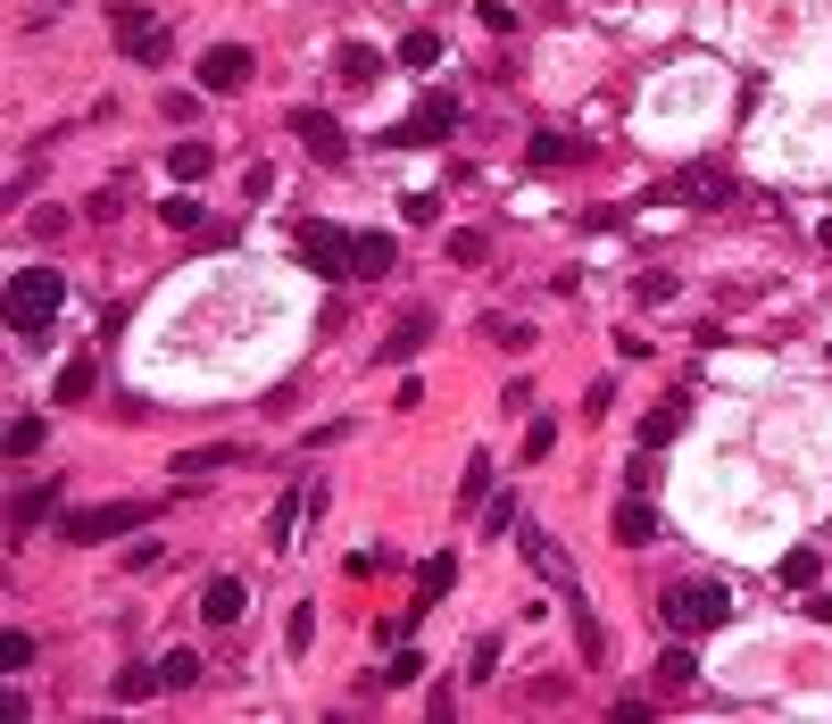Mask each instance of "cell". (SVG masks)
I'll return each instance as SVG.
<instances>
[{
    "label": "cell",
    "mask_w": 832,
    "mask_h": 724,
    "mask_svg": "<svg viewBox=\"0 0 832 724\" xmlns=\"http://www.w3.org/2000/svg\"><path fill=\"white\" fill-rule=\"evenodd\" d=\"M450 259H458V267H474V259H492V233H450Z\"/></svg>",
    "instance_id": "36"
},
{
    "label": "cell",
    "mask_w": 832,
    "mask_h": 724,
    "mask_svg": "<svg viewBox=\"0 0 832 724\" xmlns=\"http://www.w3.org/2000/svg\"><path fill=\"white\" fill-rule=\"evenodd\" d=\"M425 342H434V308H408V317H399L392 333H383V366H408Z\"/></svg>",
    "instance_id": "13"
},
{
    "label": "cell",
    "mask_w": 832,
    "mask_h": 724,
    "mask_svg": "<svg viewBox=\"0 0 832 724\" xmlns=\"http://www.w3.org/2000/svg\"><path fill=\"white\" fill-rule=\"evenodd\" d=\"M399 267V242L392 233H359V275H392Z\"/></svg>",
    "instance_id": "24"
},
{
    "label": "cell",
    "mask_w": 832,
    "mask_h": 724,
    "mask_svg": "<svg viewBox=\"0 0 832 724\" xmlns=\"http://www.w3.org/2000/svg\"><path fill=\"white\" fill-rule=\"evenodd\" d=\"M158 217H167L175 233H208V209H200V200H191V184H175V200H167V209H158Z\"/></svg>",
    "instance_id": "25"
},
{
    "label": "cell",
    "mask_w": 832,
    "mask_h": 724,
    "mask_svg": "<svg viewBox=\"0 0 832 724\" xmlns=\"http://www.w3.org/2000/svg\"><path fill=\"white\" fill-rule=\"evenodd\" d=\"M567 616H574V641H583V658L600 667V658H607V633H600V616H591L583 591H567Z\"/></svg>",
    "instance_id": "17"
},
{
    "label": "cell",
    "mask_w": 832,
    "mask_h": 724,
    "mask_svg": "<svg viewBox=\"0 0 832 724\" xmlns=\"http://www.w3.org/2000/svg\"><path fill=\"white\" fill-rule=\"evenodd\" d=\"M242 608H250L242 574H217V583L200 591V616H208V625H242Z\"/></svg>",
    "instance_id": "14"
},
{
    "label": "cell",
    "mask_w": 832,
    "mask_h": 724,
    "mask_svg": "<svg viewBox=\"0 0 832 724\" xmlns=\"http://www.w3.org/2000/svg\"><path fill=\"white\" fill-rule=\"evenodd\" d=\"M250 67H259V58H250L242 42H217V51L200 58V92H217V100H226V92H242V84H250Z\"/></svg>",
    "instance_id": "11"
},
{
    "label": "cell",
    "mask_w": 832,
    "mask_h": 724,
    "mask_svg": "<svg viewBox=\"0 0 832 724\" xmlns=\"http://www.w3.org/2000/svg\"><path fill=\"white\" fill-rule=\"evenodd\" d=\"M724 191H733V167H716V158H700V167H682L675 184L658 191V200H682V209H716Z\"/></svg>",
    "instance_id": "7"
},
{
    "label": "cell",
    "mask_w": 832,
    "mask_h": 724,
    "mask_svg": "<svg viewBox=\"0 0 832 724\" xmlns=\"http://www.w3.org/2000/svg\"><path fill=\"white\" fill-rule=\"evenodd\" d=\"M292 134H300V151L317 158V167H341V158H350V134H341L325 109H292Z\"/></svg>",
    "instance_id": "10"
},
{
    "label": "cell",
    "mask_w": 832,
    "mask_h": 724,
    "mask_svg": "<svg viewBox=\"0 0 832 724\" xmlns=\"http://www.w3.org/2000/svg\"><path fill=\"white\" fill-rule=\"evenodd\" d=\"M292 250H300V267L325 275V284H350V275H359V233L325 226V217H308V226L292 233Z\"/></svg>",
    "instance_id": "4"
},
{
    "label": "cell",
    "mask_w": 832,
    "mask_h": 724,
    "mask_svg": "<svg viewBox=\"0 0 832 724\" xmlns=\"http://www.w3.org/2000/svg\"><path fill=\"white\" fill-rule=\"evenodd\" d=\"M109 34H117V51H133L142 67H167V51H175V34L142 9V0H109Z\"/></svg>",
    "instance_id": "5"
},
{
    "label": "cell",
    "mask_w": 832,
    "mask_h": 724,
    "mask_svg": "<svg viewBox=\"0 0 832 724\" xmlns=\"http://www.w3.org/2000/svg\"><path fill=\"white\" fill-rule=\"evenodd\" d=\"M815 567H824V558H815L808 541H799V550H782V583H791V591H808V583H815Z\"/></svg>",
    "instance_id": "32"
},
{
    "label": "cell",
    "mask_w": 832,
    "mask_h": 724,
    "mask_svg": "<svg viewBox=\"0 0 832 724\" xmlns=\"http://www.w3.org/2000/svg\"><path fill=\"white\" fill-rule=\"evenodd\" d=\"M450 583H458V558H450V550H441V558H425V567H416V608H434V600H441Z\"/></svg>",
    "instance_id": "18"
},
{
    "label": "cell",
    "mask_w": 832,
    "mask_h": 724,
    "mask_svg": "<svg viewBox=\"0 0 832 724\" xmlns=\"http://www.w3.org/2000/svg\"><path fill=\"white\" fill-rule=\"evenodd\" d=\"M250 191H275V167H266V158H250V167H242V200H250Z\"/></svg>",
    "instance_id": "45"
},
{
    "label": "cell",
    "mask_w": 832,
    "mask_h": 724,
    "mask_svg": "<svg viewBox=\"0 0 832 724\" xmlns=\"http://www.w3.org/2000/svg\"><path fill=\"white\" fill-rule=\"evenodd\" d=\"M399 67H408V76L441 67V34H408V42H399Z\"/></svg>",
    "instance_id": "28"
},
{
    "label": "cell",
    "mask_w": 832,
    "mask_h": 724,
    "mask_svg": "<svg viewBox=\"0 0 832 724\" xmlns=\"http://www.w3.org/2000/svg\"><path fill=\"white\" fill-rule=\"evenodd\" d=\"M92 383H100V366H92V359H67V366H58V383H51V401H84Z\"/></svg>",
    "instance_id": "27"
},
{
    "label": "cell",
    "mask_w": 832,
    "mask_h": 724,
    "mask_svg": "<svg viewBox=\"0 0 832 724\" xmlns=\"http://www.w3.org/2000/svg\"><path fill=\"white\" fill-rule=\"evenodd\" d=\"M500 408H508V417H533V408H541V392H533V383H525V375H516V383H508V392H500Z\"/></svg>",
    "instance_id": "41"
},
{
    "label": "cell",
    "mask_w": 832,
    "mask_h": 724,
    "mask_svg": "<svg viewBox=\"0 0 832 724\" xmlns=\"http://www.w3.org/2000/svg\"><path fill=\"white\" fill-rule=\"evenodd\" d=\"M607 534H616L624 550L658 541V508H649V492H624V500H616V516H607Z\"/></svg>",
    "instance_id": "12"
},
{
    "label": "cell",
    "mask_w": 832,
    "mask_h": 724,
    "mask_svg": "<svg viewBox=\"0 0 832 724\" xmlns=\"http://www.w3.org/2000/svg\"><path fill=\"white\" fill-rule=\"evenodd\" d=\"M383 683H425V658H416V649H392V667H383Z\"/></svg>",
    "instance_id": "40"
},
{
    "label": "cell",
    "mask_w": 832,
    "mask_h": 724,
    "mask_svg": "<svg viewBox=\"0 0 832 724\" xmlns=\"http://www.w3.org/2000/svg\"><path fill=\"white\" fill-rule=\"evenodd\" d=\"M458 500H467V508H474V500H492V458H483V450L467 458V475H458Z\"/></svg>",
    "instance_id": "30"
},
{
    "label": "cell",
    "mask_w": 832,
    "mask_h": 724,
    "mask_svg": "<svg viewBox=\"0 0 832 724\" xmlns=\"http://www.w3.org/2000/svg\"><path fill=\"white\" fill-rule=\"evenodd\" d=\"M633 292H642V300L658 308V300H675V275H666V267H649V275H642V284H633Z\"/></svg>",
    "instance_id": "42"
},
{
    "label": "cell",
    "mask_w": 832,
    "mask_h": 724,
    "mask_svg": "<svg viewBox=\"0 0 832 724\" xmlns=\"http://www.w3.org/2000/svg\"><path fill=\"white\" fill-rule=\"evenodd\" d=\"M658 616H666V633L700 641V633H716L724 616H733V591H724V583H675V591L658 600Z\"/></svg>",
    "instance_id": "3"
},
{
    "label": "cell",
    "mask_w": 832,
    "mask_h": 724,
    "mask_svg": "<svg viewBox=\"0 0 832 724\" xmlns=\"http://www.w3.org/2000/svg\"><path fill=\"white\" fill-rule=\"evenodd\" d=\"M333 76H341V84H375V76H383V58L366 51V42H341V51H333Z\"/></svg>",
    "instance_id": "19"
},
{
    "label": "cell",
    "mask_w": 832,
    "mask_h": 724,
    "mask_svg": "<svg viewBox=\"0 0 832 724\" xmlns=\"http://www.w3.org/2000/svg\"><path fill=\"white\" fill-rule=\"evenodd\" d=\"M458 117H467V109H458V92H425V100H416V109L399 117V125H392L383 142H392V151H416V142H441V134H458Z\"/></svg>",
    "instance_id": "6"
},
{
    "label": "cell",
    "mask_w": 832,
    "mask_h": 724,
    "mask_svg": "<svg viewBox=\"0 0 832 724\" xmlns=\"http://www.w3.org/2000/svg\"><path fill=\"white\" fill-rule=\"evenodd\" d=\"M0 667H9V674L34 667V633H0Z\"/></svg>",
    "instance_id": "37"
},
{
    "label": "cell",
    "mask_w": 832,
    "mask_h": 724,
    "mask_svg": "<svg viewBox=\"0 0 832 724\" xmlns=\"http://www.w3.org/2000/svg\"><path fill=\"white\" fill-rule=\"evenodd\" d=\"M217 467H242V450L217 441V450H184V458H175V475H217Z\"/></svg>",
    "instance_id": "26"
},
{
    "label": "cell",
    "mask_w": 832,
    "mask_h": 724,
    "mask_svg": "<svg viewBox=\"0 0 832 724\" xmlns=\"http://www.w3.org/2000/svg\"><path fill=\"white\" fill-rule=\"evenodd\" d=\"M158 500H100V508H67L58 516V541H76V550H92V541H117L133 534V525H151Z\"/></svg>",
    "instance_id": "2"
},
{
    "label": "cell",
    "mask_w": 832,
    "mask_h": 724,
    "mask_svg": "<svg viewBox=\"0 0 832 724\" xmlns=\"http://www.w3.org/2000/svg\"><path fill=\"white\" fill-rule=\"evenodd\" d=\"M508 541H516V550H525V558H533V567H541V574H549V583H567V591H583V574H574V558L558 550V541H549L541 525H533V516H516V534H508Z\"/></svg>",
    "instance_id": "9"
},
{
    "label": "cell",
    "mask_w": 832,
    "mask_h": 724,
    "mask_svg": "<svg viewBox=\"0 0 832 724\" xmlns=\"http://www.w3.org/2000/svg\"><path fill=\"white\" fill-rule=\"evenodd\" d=\"M208 167H217V151H208V142H175V151H167V175H175V184H200Z\"/></svg>",
    "instance_id": "22"
},
{
    "label": "cell",
    "mask_w": 832,
    "mask_h": 724,
    "mask_svg": "<svg viewBox=\"0 0 832 724\" xmlns=\"http://www.w3.org/2000/svg\"><path fill=\"white\" fill-rule=\"evenodd\" d=\"M125 200H133V184H125V175H117V184H100V191H92V226H109V217L125 209Z\"/></svg>",
    "instance_id": "35"
},
{
    "label": "cell",
    "mask_w": 832,
    "mask_h": 724,
    "mask_svg": "<svg viewBox=\"0 0 832 724\" xmlns=\"http://www.w3.org/2000/svg\"><path fill=\"white\" fill-rule=\"evenodd\" d=\"M42 450V417L25 408V417H9V458H34Z\"/></svg>",
    "instance_id": "34"
},
{
    "label": "cell",
    "mask_w": 832,
    "mask_h": 724,
    "mask_svg": "<svg viewBox=\"0 0 832 724\" xmlns=\"http://www.w3.org/2000/svg\"><path fill=\"white\" fill-rule=\"evenodd\" d=\"M58 516H67V483H25L18 500H9V534H34V525H58Z\"/></svg>",
    "instance_id": "8"
},
{
    "label": "cell",
    "mask_w": 832,
    "mask_h": 724,
    "mask_svg": "<svg viewBox=\"0 0 832 724\" xmlns=\"http://www.w3.org/2000/svg\"><path fill=\"white\" fill-rule=\"evenodd\" d=\"M308 508H317V492H308V483H300V492H284V500H275V516H266V550H292V541H300L292 525H300Z\"/></svg>",
    "instance_id": "15"
},
{
    "label": "cell",
    "mask_w": 832,
    "mask_h": 724,
    "mask_svg": "<svg viewBox=\"0 0 832 724\" xmlns=\"http://www.w3.org/2000/svg\"><path fill=\"white\" fill-rule=\"evenodd\" d=\"M525 158H533V167H574V158H583V142H574V134H533Z\"/></svg>",
    "instance_id": "21"
},
{
    "label": "cell",
    "mask_w": 832,
    "mask_h": 724,
    "mask_svg": "<svg viewBox=\"0 0 832 724\" xmlns=\"http://www.w3.org/2000/svg\"><path fill=\"white\" fill-rule=\"evenodd\" d=\"M474 18L492 25V34H516V9H508V0H483V9H474Z\"/></svg>",
    "instance_id": "43"
},
{
    "label": "cell",
    "mask_w": 832,
    "mask_h": 724,
    "mask_svg": "<svg viewBox=\"0 0 832 724\" xmlns=\"http://www.w3.org/2000/svg\"><path fill=\"white\" fill-rule=\"evenodd\" d=\"M658 683H666V691H691V683H700V658H691V641H682V633H675V649H658Z\"/></svg>",
    "instance_id": "16"
},
{
    "label": "cell",
    "mask_w": 832,
    "mask_h": 724,
    "mask_svg": "<svg viewBox=\"0 0 832 724\" xmlns=\"http://www.w3.org/2000/svg\"><path fill=\"white\" fill-rule=\"evenodd\" d=\"M483 342H500V350H516V359H525V350L541 342V333H533L525 317H500V308H492V317H483Z\"/></svg>",
    "instance_id": "20"
},
{
    "label": "cell",
    "mask_w": 832,
    "mask_h": 724,
    "mask_svg": "<svg viewBox=\"0 0 832 724\" xmlns=\"http://www.w3.org/2000/svg\"><path fill=\"white\" fill-rule=\"evenodd\" d=\"M151 691H167V683H158V667H125V674H117V707H125V700H151Z\"/></svg>",
    "instance_id": "31"
},
{
    "label": "cell",
    "mask_w": 832,
    "mask_h": 724,
    "mask_svg": "<svg viewBox=\"0 0 832 724\" xmlns=\"http://www.w3.org/2000/svg\"><path fill=\"white\" fill-rule=\"evenodd\" d=\"M467 674H474V683H492V674H500V641H474V667Z\"/></svg>",
    "instance_id": "44"
},
{
    "label": "cell",
    "mask_w": 832,
    "mask_h": 724,
    "mask_svg": "<svg viewBox=\"0 0 832 724\" xmlns=\"http://www.w3.org/2000/svg\"><path fill=\"white\" fill-rule=\"evenodd\" d=\"M549 450H558V425L533 408V425H525V458H549Z\"/></svg>",
    "instance_id": "38"
},
{
    "label": "cell",
    "mask_w": 832,
    "mask_h": 724,
    "mask_svg": "<svg viewBox=\"0 0 832 724\" xmlns=\"http://www.w3.org/2000/svg\"><path fill=\"white\" fill-rule=\"evenodd\" d=\"M200 667H208L200 649H167V658H158V683H167V691H191V683H200Z\"/></svg>",
    "instance_id": "23"
},
{
    "label": "cell",
    "mask_w": 832,
    "mask_h": 724,
    "mask_svg": "<svg viewBox=\"0 0 832 724\" xmlns=\"http://www.w3.org/2000/svg\"><path fill=\"white\" fill-rule=\"evenodd\" d=\"M58 308H67V275H58V267H18V275H9V333H18L25 350L51 342Z\"/></svg>",
    "instance_id": "1"
},
{
    "label": "cell",
    "mask_w": 832,
    "mask_h": 724,
    "mask_svg": "<svg viewBox=\"0 0 832 724\" xmlns=\"http://www.w3.org/2000/svg\"><path fill=\"white\" fill-rule=\"evenodd\" d=\"M815 242H824V250H832V217H824V226H815Z\"/></svg>",
    "instance_id": "46"
},
{
    "label": "cell",
    "mask_w": 832,
    "mask_h": 724,
    "mask_svg": "<svg viewBox=\"0 0 832 724\" xmlns=\"http://www.w3.org/2000/svg\"><path fill=\"white\" fill-rule=\"evenodd\" d=\"M308 641H317V600H300V608H292V625H284V649H292V658H300Z\"/></svg>",
    "instance_id": "33"
},
{
    "label": "cell",
    "mask_w": 832,
    "mask_h": 724,
    "mask_svg": "<svg viewBox=\"0 0 832 724\" xmlns=\"http://www.w3.org/2000/svg\"><path fill=\"white\" fill-rule=\"evenodd\" d=\"M483 516H492V534H516V516H525V508H516V492H492Z\"/></svg>",
    "instance_id": "39"
},
{
    "label": "cell",
    "mask_w": 832,
    "mask_h": 724,
    "mask_svg": "<svg viewBox=\"0 0 832 724\" xmlns=\"http://www.w3.org/2000/svg\"><path fill=\"white\" fill-rule=\"evenodd\" d=\"M675 434H682V408H649L642 417V450H666Z\"/></svg>",
    "instance_id": "29"
}]
</instances>
